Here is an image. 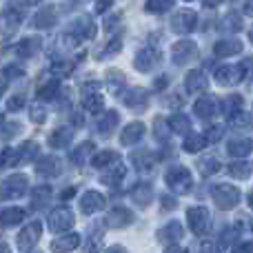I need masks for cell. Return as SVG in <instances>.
Listing matches in <instances>:
<instances>
[{"mask_svg":"<svg viewBox=\"0 0 253 253\" xmlns=\"http://www.w3.org/2000/svg\"><path fill=\"white\" fill-rule=\"evenodd\" d=\"M29 182H27V175L16 173V175H9L2 184H0V198L9 200V198H20L22 193L27 191Z\"/></svg>","mask_w":253,"mask_h":253,"instance_id":"cell-1","label":"cell"},{"mask_svg":"<svg viewBox=\"0 0 253 253\" xmlns=\"http://www.w3.org/2000/svg\"><path fill=\"white\" fill-rule=\"evenodd\" d=\"M167 184L173 189V193H187L191 189V173L184 167H173L167 171Z\"/></svg>","mask_w":253,"mask_h":253,"instance_id":"cell-2","label":"cell"},{"mask_svg":"<svg viewBox=\"0 0 253 253\" xmlns=\"http://www.w3.org/2000/svg\"><path fill=\"white\" fill-rule=\"evenodd\" d=\"M40 236H42V227H40V222H31V224H27V227L22 229L20 233H18V240H16L18 249H20V251H29V249H34V247L38 245Z\"/></svg>","mask_w":253,"mask_h":253,"instance_id":"cell-3","label":"cell"},{"mask_svg":"<svg viewBox=\"0 0 253 253\" xmlns=\"http://www.w3.org/2000/svg\"><path fill=\"white\" fill-rule=\"evenodd\" d=\"M98 89H100L98 83H89L83 87L84 107H87V111H91V114H100L102 107H105V98H102V93L98 91Z\"/></svg>","mask_w":253,"mask_h":253,"instance_id":"cell-4","label":"cell"},{"mask_svg":"<svg viewBox=\"0 0 253 253\" xmlns=\"http://www.w3.org/2000/svg\"><path fill=\"white\" fill-rule=\"evenodd\" d=\"M76 222L74 213H71L69 209H56L51 211V213L47 215V227L51 229V231L60 233V231H67V229H71Z\"/></svg>","mask_w":253,"mask_h":253,"instance_id":"cell-5","label":"cell"},{"mask_svg":"<svg viewBox=\"0 0 253 253\" xmlns=\"http://www.w3.org/2000/svg\"><path fill=\"white\" fill-rule=\"evenodd\" d=\"M213 200L220 209H231V207H236L238 200H240V191H238L236 187H231V184H220L213 191Z\"/></svg>","mask_w":253,"mask_h":253,"instance_id":"cell-6","label":"cell"},{"mask_svg":"<svg viewBox=\"0 0 253 253\" xmlns=\"http://www.w3.org/2000/svg\"><path fill=\"white\" fill-rule=\"evenodd\" d=\"M69 36H74L76 40H87V38H93V34H96V25H93L91 18H76L74 22L69 25V31H67Z\"/></svg>","mask_w":253,"mask_h":253,"instance_id":"cell-7","label":"cell"},{"mask_svg":"<svg viewBox=\"0 0 253 253\" xmlns=\"http://www.w3.org/2000/svg\"><path fill=\"white\" fill-rule=\"evenodd\" d=\"M123 102H125V107H129V109H138V111H144L147 109V105H149V96H147V91L144 89H140V87H133V89H126V91L123 93Z\"/></svg>","mask_w":253,"mask_h":253,"instance_id":"cell-8","label":"cell"},{"mask_svg":"<svg viewBox=\"0 0 253 253\" xmlns=\"http://www.w3.org/2000/svg\"><path fill=\"white\" fill-rule=\"evenodd\" d=\"M135 220V215L131 213L129 209H125V207H116L111 213L105 215V224L109 229H123V227H129L131 222Z\"/></svg>","mask_w":253,"mask_h":253,"instance_id":"cell-9","label":"cell"},{"mask_svg":"<svg viewBox=\"0 0 253 253\" xmlns=\"http://www.w3.org/2000/svg\"><path fill=\"white\" fill-rule=\"evenodd\" d=\"M187 218H189V227H191L193 233H205L207 229H209V222H211L209 211L202 209V207H193V209H189Z\"/></svg>","mask_w":253,"mask_h":253,"instance_id":"cell-10","label":"cell"},{"mask_svg":"<svg viewBox=\"0 0 253 253\" xmlns=\"http://www.w3.org/2000/svg\"><path fill=\"white\" fill-rule=\"evenodd\" d=\"M171 27H173L175 34H189L196 27V13L191 9H180L175 13V18L171 20Z\"/></svg>","mask_w":253,"mask_h":253,"instance_id":"cell-11","label":"cell"},{"mask_svg":"<svg viewBox=\"0 0 253 253\" xmlns=\"http://www.w3.org/2000/svg\"><path fill=\"white\" fill-rule=\"evenodd\" d=\"M125 173H126L125 165L118 160V162H114V165H111V167H107V169H102L100 182H102V184H107V187H116V184H120V182H123Z\"/></svg>","mask_w":253,"mask_h":253,"instance_id":"cell-12","label":"cell"},{"mask_svg":"<svg viewBox=\"0 0 253 253\" xmlns=\"http://www.w3.org/2000/svg\"><path fill=\"white\" fill-rule=\"evenodd\" d=\"M171 53H173L175 65H184V62H189L193 56H196V44H193L191 40H180V42L173 44Z\"/></svg>","mask_w":253,"mask_h":253,"instance_id":"cell-13","label":"cell"},{"mask_svg":"<svg viewBox=\"0 0 253 253\" xmlns=\"http://www.w3.org/2000/svg\"><path fill=\"white\" fill-rule=\"evenodd\" d=\"M158 60H160L158 51H153V49H142V51H138V56H135L133 65H135V69H138V71L147 74V71H151L153 67L158 65Z\"/></svg>","mask_w":253,"mask_h":253,"instance_id":"cell-14","label":"cell"},{"mask_svg":"<svg viewBox=\"0 0 253 253\" xmlns=\"http://www.w3.org/2000/svg\"><path fill=\"white\" fill-rule=\"evenodd\" d=\"M36 173H38L40 178H53V175L60 173V160L53 156L40 158V160L36 162Z\"/></svg>","mask_w":253,"mask_h":253,"instance_id":"cell-15","label":"cell"},{"mask_svg":"<svg viewBox=\"0 0 253 253\" xmlns=\"http://www.w3.org/2000/svg\"><path fill=\"white\" fill-rule=\"evenodd\" d=\"M102 207H105V198H102L98 191H87L83 196V200H80V209H83V213H87V215L100 211Z\"/></svg>","mask_w":253,"mask_h":253,"instance_id":"cell-16","label":"cell"},{"mask_svg":"<svg viewBox=\"0 0 253 253\" xmlns=\"http://www.w3.org/2000/svg\"><path fill=\"white\" fill-rule=\"evenodd\" d=\"M78 245H80L78 233H65V236L56 238V240L51 242V251L53 253H69V251H74Z\"/></svg>","mask_w":253,"mask_h":253,"instance_id":"cell-17","label":"cell"},{"mask_svg":"<svg viewBox=\"0 0 253 253\" xmlns=\"http://www.w3.org/2000/svg\"><path fill=\"white\" fill-rule=\"evenodd\" d=\"M71 140H74V129H71L69 125L58 126V129L53 131L51 135H49V144H51V147H56V149L67 147V144H69Z\"/></svg>","mask_w":253,"mask_h":253,"instance_id":"cell-18","label":"cell"},{"mask_svg":"<svg viewBox=\"0 0 253 253\" xmlns=\"http://www.w3.org/2000/svg\"><path fill=\"white\" fill-rule=\"evenodd\" d=\"M180 238H182V227H180V222H175V220L169 222L167 227H162L160 233H158V240L169 245V247H173V242L180 240Z\"/></svg>","mask_w":253,"mask_h":253,"instance_id":"cell-19","label":"cell"},{"mask_svg":"<svg viewBox=\"0 0 253 253\" xmlns=\"http://www.w3.org/2000/svg\"><path fill=\"white\" fill-rule=\"evenodd\" d=\"M131 198H133V202L138 207H149L151 205V200H153V189H151V184H147V182H142V184H138V187H133V191H131Z\"/></svg>","mask_w":253,"mask_h":253,"instance_id":"cell-20","label":"cell"},{"mask_svg":"<svg viewBox=\"0 0 253 253\" xmlns=\"http://www.w3.org/2000/svg\"><path fill=\"white\" fill-rule=\"evenodd\" d=\"M142 135H144V125L142 123H131L123 129L120 140H123V144H135L138 140H142Z\"/></svg>","mask_w":253,"mask_h":253,"instance_id":"cell-21","label":"cell"},{"mask_svg":"<svg viewBox=\"0 0 253 253\" xmlns=\"http://www.w3.org/2000/svg\"><path fill=\"white\" fill-rule=\"evenodd\" d=\"M53 22H56V9H53V7H42L34 16L31 25H34L36 29H47V27H51Z\"/></svg>","mask_w":253,"mask_h":253,"instance_id":"cell-22","label":"cell"},{"mask_svg":"<svg viewBox=\"0 0 253 253\" xmlns=\"http://www.w3.org/2000/svg\"><path fill=\"white\" fill-rule=\"evenodd\" d=\"M51 198V187L49 184H40V187L31 189V209H42Z\"/></svg>","mask_w":253,"mask_h":253,"instance_id":"cell-23","label":"cell"},{"mask_svg":"<svg viewBox=\"0 0 253 253\" xmlns=\"http://www.w3.org/2000/svg\"><path fill=\"white\" fill-rule=\"evenodd\" d=\"M131 160H133L138 171H151L153 167H156V158H153L147 149H140V151L131 153Z\"/></svg>","mask_w":253,"mask_h":253,"instance_id":"cell-24","label":"cell"},{"mask_svg":"<svg viewBox=\"0 0 253 253\" xmlns=\"http://www.w3.org/2000/svg\"><path fill=\"white\" fill-rule=\"evenodd\" d=\"M22 220H25V209H20V207L0 211V224H4V227H13V224L22 222Z\"/></svg>","mask_w":253,"mask_h":253,"instance_id":"cell-25","label":"cell"},{"mask_svg":"<svg viewBox=\"0 0 253 253\" xmlns=\"http://www.w3.org/2000/svg\"><path fill=\"white\" fill-rule=\"evenodd\" d=\"M118 120H120V116H118V111H105L102 114V118L98 120V131H100L102 135H109L111 131L116 129V125H118Z\"/></svg>","mask_w":253,"mask_h":253,"instance_id":"cell-26","label":"cell"},{"mask_svg":"<svg viewBox=\"0 0 253 253\" xmlns=\"http://www.w3.org/2000/svg\"><path fill=\"white\" fill-rule=\"evenodd\" d=\"M215 78H218L220 84H236L242 78V71L238 67H222V69H218Z\"/></svg>","mask_w":253,"mask_h":253,"instance_id":"cell-27","label":"cell"},{"mask_svg":"<svg viewBox=\"0 0 253 253\" xmlns=\"http://www.w3.org/2000/svg\"><path fill=\"white\" fill-rule=\"evenodd\" d=\"M56 96H58V80L47 76V78L38 84V98H42V100H51V98H56Z\"/></svg>","mask_w":253,"mask_h":253,"instance_id":"cell-28","label":"cell"},{"mask_svg":"<svg viewBox=\"0 0 253 253\" xmlns=\"http://www.w3.org/2000/svg\"><path fill=\"white\" fill-rule=\"evenodd\" d=\"M118 160H120V156L116 151H100L91 158V165L96 167V169H107V167H111Z\"/></svg>","mask_w":253,"mask_h":253,"instance_id":"cell-29","label":"cell"},{"mask_svg":"<svg viewBox=\"0 0 253 253\" xmlns=\"http://www.w3.org/2000/svg\"><path fill=\"white\" fill-rule=\"evenodd\" d=\"M38 49H40V38H27L16 44V53L22 58H31L34 53H38Z\"/></svg>","mask_w":253,"mask_h":253,"instance_id":"cell-30","label":"cell"},{"mask_svg":"<svg viewBox=\"0 0 253 253\" xmlns=\"http://www.w3.org/2000/svg\"><path fill=\"white\" fill-rule=\"evenodd\" d=\"M96 151V147H93V142H84V144H80L78 149H76L74 153H71V162L74 165H83L84 160H89L91 158V153Z\"/></svg>","mask_w":253,"mask_h":253,"instance_id":"cell-31","label":"cell"},{"mask_svg":"<svg viewBox=\"0 0 253 253\" xmlns=\"http://www.w3.org/2000/svg\"><path fill=\"white\" fill-rule=\"evenodd\" d=\"M187 89L189 91H202V89H207V76L202 71H191L187 76Z\"/></svg>","mask_w":253,"mask_h":253,"instance_id":"cell-32","label":"cell"},{"mask_svg":"<svg viewBox=\"0 0 253 253\" xmlns=\"http://www.w3.org/2000/svg\"><path fill=\"white\" fill-rule=\"evenodd\" d=\"M196 114L200 116V118H211V116L215 114V100L213 98H200V100L196 102Z\"/></svg>","mask_w":253,"mask_h":253,"instance_id":"cell-33","label":"cell"},{"mask_svg":"<svg viewBox=\"0 0 253 253\" xmlns=\"http://www.w3.org/2000/svg\"><path fill=\"white\" fill-rule=\"evenodd\" d=\"M242 49V44L238 42V40H222V42L215 44V53L218 56H233V53H238Z\"/></svg>","mask_w":253,"mask_h":253,"instance_id":"cell-34","label":"cell"},{"mask_svg":"<svg viewBox=\"0 0 253 253\" xmlns=\"http://www.w3.org/2000/svg\"><path fill=\"white\" fill-rule=\"evenodd\" d=\"M169 129L173 131V133H187L189 131V118L182 114H175L169 118Z\"/></svg>","mask_w":253,"mask_h":253,"instance_id":"cell-35","label":"cell"},{"mask_svg":"<svg viewBox=\"0 0 253 253\" xmlns=\"http://www.w3.org/2000/svg\"><path fill=\"white\" fill-rule=\"evenodd\" d=\"M36 153H38V144H36V142H25V144H22V147L16 151L18 165H20V162H29L31 158L36 156Z\"/></svg>","mask_w":253,"mask_h":253,"instance_id":"cell-36","label":"cell"},{"mask_svg":"<svg viewBox=\"0 0 253 253\" xmlns=\"http://www.w3.org/2000/svg\"><path fill=\"white\" fill-rule=\"evenodd\" d=\"M249 151H251L249 140H238V142H231V144H229V153H231V156H236V158L247 156Z\"/></svg>","mask_w":253,"mask_h":253,"instance_id":"cell-37","label":"cell"},{"mask_svg":"<svg viewBox=\"0 0 253 253\" xmlns=\"http://www.w3.org/2000/svg\"><path fill=\"white\" fill-rule=\"evenodd\" d=\"M123 83H125V76L120 74L118 69H111L109 74H107V84H109L111 91H118V89L123 87Z\"/></svg>","mask_w":253,"mask_h":253,"instance_id":"cell-38","label":"cell"},{"mask_svg":"<svg viewBox=\"0 0 253 253\" xmlns=\"http://www.w3.org/2000/svg\"><path fill=\"white\" fill-rule=\"evenodd\" d=\"M205 144H207V142H205V138H202V135H189L187 142H184V151L196 153V151H200Z\"/></svg>","mask_w":253,"mask_h":253,"instance_id":"cell-39","label":"cell"},{"mask_svg":"<svg viewBox=\"0 0 253 253\" xmlns=\"http://www.w3.org/2000/svg\"><path fill=\"white\" fill-rule=\"evenodd\" d=\"M71 69H74V62L71 60H56L51 67V71H56L58 76H69Z\"/></svg>","mask_w":253,"mask_h":253,"instance_id":"cell-40","label":"cell"},{"mask_svg":"<svg viewBox=\"0 0 253 253\" xmlns=\"http://www.w3.org/2000/svg\"><path fill=\"white\" fill-rule=\"evenodd\" d=\"M218 169H220V165H218V160H215V158H205V160H200V171L205 175L213 173V171H218Z\"/></svg>","mask_w":253,"mask_h":253,"instance_id":"cell-41","label":"cell"},{"mask_svg":"<svg viewBox=\"0 0 253 253\" xmlns=\"http://www.w3.org/2000/svg\"><path fill=\"white\" fill-rule=\"evenodd\" d=\"M173 7V2H147V11H151V13H165V11H169V9Z\"/></svg>","mask_w":253,"mask_h":253,"instance_id":"cell-42","label":"cell"},{"mask_svg":"<svg viewBox=\"0 0 253 253\" xmlns=\"http://www.w3.org/2000/svg\"><path fill=\"white\" fill-rule=\"evenodd\" d=\"M120 47H123V40H120V36H116L114 40H111L109 44H107L105 47V53H102V56L105 58H111V56H116V53L120 51Z\"/></svg>","mask_w":253,"mask_h":253,"instance_id":"cell-43","label":"cell"},{"mask_svg":"<svg viewBox=\"0 0 253 253\" xmlns=\"http://www.w3.org/2000/svg\"><path fill=\"white\" fill-rule=\"evenodd\" d=\"M29 116H31V120H34L36 125H42V123H44V116H47V111H44V107L34 105V107H31V111H29Z\"/></svg>","mask_w":253,"mask_h":253,"instance_id":"cell-44","label":"cell"},{"mask_svg":"<svg viewBox=\"0 0 253 253\" xmlns=\"http://www.w3.org/2000/svg\"><path fill=\"white\" fill-rule=\"evenodd\" d=\"M22 105H25V96H22V93H16L13 98H9L7 109L9 111H18V109H22Z\"/></svg>","mask_w":253,"mask_h":253,"instance_id":"cell-45","label":"cell"},{"mask_svg":"<svg viewBox=\"0 0 253 253\" xmlns=\"http://www.w3.org/2000/svg\"><path fill=\"white\" fill-rule=\"evenodd\" d=\"M84 253H100V238L93 236L87 240V245H84Z\"/></svg>","mask_w":253,"mask_h":253,"instance_id":"cell-46","label":"cell"},{"mask_svg":"<svg viewBox=\"0 0 253 253\" xmlns=\"http://www.w3.org/2000/svg\"><path fill=\"white\" fill-rule=\"evenodd\" d=\"M229 173L238 175V178H247L249 169H247V165H231V167H229Z\"/></svg>","mask_w":253,"mask_h":253,"instance_id":"cell-47","label":"cell"},{"mask_svg":"<svg viewBox=\"0 0 253 253\" xmlns=\"http://www.w3.org/2000/svg\"><path fill=\"white\" fill-rule=\"evenodd\" d=\"M20 74H22V69H20V67H16V65H7V67H4V78H18Z\"/></svg>","mask_w":253,"mask_h":253,"instance_id":"cell-48","label":"cell"},{"mask_svg":"<svg viewBox=\"0 0 253 253\" xmlns=\"http://www.w3.org/2000/svg\"><path fill=\"white\" fill-rule=\"evenodd\" d=\"M16 133H20V125L18 123H9L7 126H4V138H11V135H16Z\"/></svg>","mask_w":253,"mask_h":253,"instance_id":"cell-49","label":"cell"},{"mask_svg":"<svg viewBox=\"0 0 253 253\" xmlns=\"http://www.w3.org/2000/svg\"><path fill=\"white\" fill-rule=\"evenodd\" d=\"M220 135H222V126H215V129L207 131V140H209V142H213V140H218Z\"/></svg>","mask_w":253,"mask_h":253,"instance_id":"cell-50","label":"cell"},{"mask_svg":"<svg viewBox=\"0 0 253 253\" xmlns=\"http://www.w3.org/2000/svg\"><path fill=\"white\" fill-rule=\"evenodd\" d=\"M153 133H158L162 140H165V135H167V126H165V123H162V120H158V123H156V129H153Z\"/></svg>","mask_w":253,"mask_h":253,"instance_id":"cell-51","label":"cell"},{"mask_svg":"<svg viewBox=\"0 0 253 253\" xmlns=\"http://www.w3.org/2000/svg\"><path fill=\"white\" fill-rule=\"evenodd\" d=\"M162 205H165V209H171V207H175V200L169 196H162Z\"/></svg>","mask_w":253,"mask_h":253,"instance_id":"cell-52","label":"cell"},{"mask_svg":"<svg viewBox=\"0 0 253 253\" xmlns=\"http://www.w3.org/2000/svg\"><path fill=\"white\" fill-rule=\"evenodd\" d=\"M74 193H76V189L74 187H69V189H65V191H62V200H69V198H74Z\"/></svg>","mask_w":253,"mask_h":253,"instance_id":"cell-53","label":"cell"},{"mask_svg":"<svg viewBox=\"0 0 253 253\" xmlns=\"http://www.w3.org/2000/svg\"><path fill=\"white\" fill-rule=\"evenodd\" d=\"M165 253H189L187 249H182V247H169V249H165Z\"/></svg>","mask_w":253,"mask_h":253,"instance_id":"cell-54","label":"cell"},{"mask_svg":"<svg viewBox=\"0 0 253 253\" xmlns=\"http://www.w3.org/2000/svg\"><path fill=\"white\" fill-rule=\"evenodd\" d=\"M251 249H253L251 245H242V247H238V249L233 251V253H251Z\"/></svg>","mask_w":253,"mask_h":253,"instance_id":"cell-55","label":"cell"},{"mask_svg":"<svg viewBox=\"0 0 253 253\" xmlns=\"http://www.w3.org/2000/svg\"><path fill=\"white\" fill-rule=\"evenodd\" d=\"M105 253H126V249L125 247H109Z\"/></svg>","mask_w":253,"mask_h":253,"instance_id":"cell-56","label":"cell"},{"mask_svg":"<svg viewBox=\"0 0 253 253\" xmlns=\"http://www.w3.org/2000/svg\"><path fill=\"white\" fill-rule=\"evenodd\" d=\"M109 7H111L109 2H98V4H96V11H107Z\"/></svg>","mask_w":253,"mask_h":253,"instance_id":"cell-57","label":"cell"},{"mask_svg":"<svg viewBox=\"0 0 253 253\" xmlns=\"http://www.w3.org/2000/svg\"><path fill=\"white\" fill-rule=\"evenodd\" d=\"M165 84H167V78H158L156 80V87H165Z\"/></svg>","mask_w":253,"mask_h":253,"instance_id":"cell-58","label":"cell"},{"mask_svg":"<svg viewBox=\"0 0 253 253\" xmlns=\"http://www.w3.org/2000/svg\"><path fill=\"white\" fill-rule=\"evenodd\" d=\"M0 253H9V247L7 245H0Z\"/></svg>","mask_w":253,"mask_h":253,"instance_id":"cell-59","label":"cell"},{"mask_svg":"<svg viewBox=\"0 0 253 253\" xmlns=\"http://www.w3.org/2000/svg\"><path fill=\"white\" fill-rule=\"evenodd\" d=\"M0 165H4V151H0Z\"/></svg>","mask_w":253,"mask_h":253,"instance_id":"cell-60","label":"cell"},{"mask_svg":"<svg viewBox=\"0 0 253 253\" xmlns=\"http://www.w3.org/2000/svg\"><path fill=\"white\" fill-rule=\"evenodd\" d=\"M2 91H4V83H0V96H2Z\"/></svg>","mask_w":253,"mask_h":253,"instance_id":"cell-61","label":"cell"},{"mask_svg":"<svg viewBox=\"0 0 253 253\" xmlns=\"http://www.w3.org/2000/svg\"><path fill=\"white\" fill-rule=\"evenodd\" d=\"M2 126H4V125H2V116H0V129H2Z\"/></svg>","mask_w":253,"mask_h":253,"instance_id":"cell-62","label":"cell"}]
</instances>
